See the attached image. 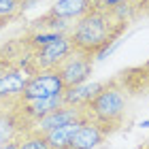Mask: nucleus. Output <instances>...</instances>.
<instances>
[{"mask_svg":"<svg viewBox=\"0 0 149 149\" xmlns=\"http://www.w3.org/2000/svg\"><path fill=\"white\" fill-rule=\"evenodd\" d=\"M132 22L130 4L121 9H92L81 19L72 22L68 30V38L74 51L87 53L92 58H102L107 49H111L126 32L128 24Z\"/></svg>","mask_w":149,"mask_h":149,"instance_id":"1","label":"nucleus"},{"mask_svg":"<svg viewBox=\"0 0 149 149\" xmlns=\"http://www.w3.org/2000/svg\"><path fill=\"white\" fill-rule=\"evenodd\" d=\"M87 119L100 126L107 136L117 132L130 111V94L119 85L117 79L102 81L100 87L92 94V98L83 104Z\"/></svg>","mask_w":149,"mask_h":149,"instance_id":"2","label":"nucleus"},{"mask_svg":"<svg viewBox=\"0 0 149 149\" xmlns=\"http://www.w3.org/2000/svg\"><path fill=\"white\" fill-rule=\"evenodd\" d=\"M70 51H72V43H70L68 34H60L58 38H53L51 43L38 47V49L32 53L26 72L36 74V72H43V70H53Z\"/></svg>","mask_w":149,"mask_h":149,"instance_id":"3","label":"nucleus"},{"mask_svg":"<svg viewBox=\"0 0 149 149\" xmlns=\"http://www.w3.org/2000/svg\"><path fill=\"white\" fill-rule=\"evenodd\" d=\"M28 74L22 68L0 62V111H13L22 102Z\"/></svg>","mask_w":149,"mask_h":149,"instance_id":"4","label":"nucleus"},{"mask_svg":"<svg viewBox=\"0 0 149 149\" xmlns=\"http://www.w3.org/2000/svg\"><path fill=\"white\" fill-rule=\"evenodd\" d=\"M53 70L60 74V79H62L66 90H70V87L81 85L90 79V74L94 70V58L87 56V53H81V51L72 49Z\"/></svg>","mask_w":149,"mask_h":149,"instance_id":"5","label":"nucleus"},{"mask_svg":"<svg viewBox=\"0 0 149 149\" xmlns=\"http://www.w3.org/2000/svg\"><path fill=\"white\" fill-rule=\"evenodd\" d=\"M64 83L56 70H43L36 74H30L26 81L22 102L24 100H38V98H49L56 94H64Z\"/></svg>","mask_w":149,"mask_h":149,"instance_id":"6","label":"nucleus"},{"mask_svg":"<svg viewBox=\"0 0 149 149\" xmlns=\"http://www.w3.org/2000/svg\"><path fill=\"white\" fill-rule=\"evenodd\" d=\"M87 119L85 109L81 104H62L60 109L51 111L47 117H43L34 126V132L38 134H47L49 130H56L60 126H66V124H74V121H83Z\"/></svg>","mask_w":149,"mask_h":149,"instance_id":"7","label":"nucleus"},{"mask_svg":"<svg viewBox=\"0 0 149 149\" xmlns=\"http://www.w3.org/2000/svg\"><path fill=\"white\" fill-rule=\"evenodd\" d=\"M119 85L130 94V96H139V94H149V60L141 66H132V68H124L121 72L115 74Z\"/></svg>","mask_w":149,"mask_h":149,"instance_id":"8","label":"nucleus"},{"mask_svg":"<svg viewBox=\"0 0 149 149\" xmlns=\"http://www.w3.org/2000/svg\"><path fill=\"white\" fill-rule=\"evenodd\" d=\"M104 141H107V134L100 130V126H96L90 119H85L79 126V130L72 134V139H70L66 149H96Z\"/></svg>","mask_w":149,"mask_h":149,"instance_id":"9","label":"nucleus"},{"mask_svg":"<svg viewBox=\"0 0 149 149\" xmlns=\"http://www.w3.org/2000/svg\"><path fill=\"white\" fill-rule=\"evenodd\" d=\"M92 9H96V0H58L47 13L66 22H77Z\"/></svg>","mask_w":149,"mask_h":149,"instance_id":"10","label":"nucleus"},{"mask_svg":"<svg viewBox=\"0 0 149 149\" xmlns=\"http://www.w3.org/2000/svg\"><path fill=\"white\" fill-rule=\"evenodd\" d=\"M19 136H26V132L22 128V121H19L15 109L0 111V145L9 143L13 139H19Z\"/></svg>","mask_w":149,"mask_h":149,"instance_id":"11","label":"nucleus"},{"mask_svg":"<svg viewBox=\"0 0 149 149\" xmlns=\"http://www.w3.org/2000/svg\"><path fill=\"white\" fill-rule=\"evenodd\" d=\"M85 121V119H83ZM83 121H74V124H66V126H60L56 130H49L47 134H43L49 149H66L72 139V134L79 130V126L83 124Z\"/></svg>","mask_w":149,"mask_h":149,"instance_id":"12","label":"nucleus"},{"mask_svg":"<svg viewBox=\"0 0 149 149\" xmlns=\"http://www.w3.org/2000/svg\"><path fill=\"white\" fill-rule=\"evenodd\" d=\"M102 81H98V83H81V85H74L70 90H64V104H81L83 107L87 100L92 98V94L100 87Z\"/></svg>","mask_w":149,"mask_h":149,"instance_id":"13","label":"nucleus"},{"mask_svg":"<svg viewBox=\"0 0 149 149\" xmlns=\"http://www.w3.org/2000/svg\"><path fill=\"white\" fill-rule=\"evenodd\" d=\"M26 9L24 0H0V22H11Z\"/></svg>","mask_w":149,"mask_h":149,"instance_id":"14","label":"nucleus"},{"mask_svg":"<svg viewBox=\"0 0 149 149\" xmlns=\"http://www.w3.org/2000/svg\"><path fill=\"white\" fill-rule=\"evenodd\" d=\"M19 149H49V145H47V141L43 134L38 132H28L26 136H22V141H19Z\"/></svg>","mask_w":149,"mask_h":149,"instance_id":"15","label":"nucleus"},{"mask_svg":"<svg viewBox=\"0 0 149 149\" xmlns=\"http://www.w3.org/2000/svg\"><path fill=\"white\" fill-rule=\"evenodd\" d=\"M130 15H132V19L149 17V0H134L130 4Z\"/></svg>","mask_w":149,"mask_h":149,"instance_id":"16","label":"nucleus"},{"mask_svg":"<svg viewBox=\"0 0 149 149\" xmlns=\"http://www.w3.org/2000/svg\"><path fill=\"white\" fill-rule=\"evenodd\" d=\"M132 2L134 0H96V6H100V9H121V6Z\"/></svg>","mask_w":149,"mask_h":149,"instance_id":"17","label":"nucleus"},{"mask_svg":"<svg viewBox=\"0 0 149 149\" xmlns=\"http://www.w3.org/2000/svg\"><path fill=\"white\" fill-rule=\"evenodd\" d=\"M19 141H22V136L13 139V141H9V143H4V145H0V149H19Z\"/></svg>","mask_w":149,"mask_h":149,"instance_id":"18","label":"nucleus"},{"mask_svg":"<svg viewBox=\"0 0 149 149\" xmlns=\"http://www.w3.org/2000/svg\"><path fill=\"white\" fill-rule=\"evenodd\" d=\"M34 2H38V0H24V4H26V6H30V4H34Z\"/></svg>","mask_w":149,"mask_h":149,"instance_id":"19","label":"nucleus"},{"mask_svg":"<svg viewBox=\"0 0 149 149\" xmlns=\"http://www.w3.org/2000/svg\"><path fill=\"white\" fill-rule=\"evenodd\" d=\"M145 149H149V145H147V147H145Z\"/></svg>","mask_w":149,"mask_h":149,"instance_id":"20","label":"nucleus"}]
</instances>
